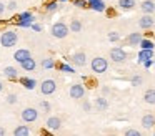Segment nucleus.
<instances>
[{"mask_svg": "<svg viewBox=\"0 0 155 136\" xmlns=\"http://www.w3.org/2000/svg\"><path fill=\"white\" fill-rule=\"evenodd\" d=\"M74 5L77 7V8H87L88 2L87 0H74Z\"/></svg>", "mask_w": 155, "mask_h": 136, "instance_id": "2f4dec72", "label": "nucleus"}, {"mask_svg": "<svg viewBox=\"0 0 155 136\" xmlns=\"http://www.w3.org/2000/svg\"><path fill=\"white\" fill-rule=\"evenodd\" d=\"M0 91H4V83L0 81Z\"/></svg>", "mask_w": 155, "mask_h": 136, "instance_id": "37998d69", "label": "nucleus"}, {"mask_svg": "<svg viewBox=\"0 0 155 136\" xmlns=\"http://www.w3.org/2000/svg\"><path fill=\"white\" fill-rule=\"evenodd\" d=\"M55 91H57V81H55V80L47 78V80H44V81L40 83V93L42 95L50 96V95H54Z\"/></svg>", "mask_w": 155, "mask_h": 136, "instance_id": "20e7f679", "label": "nucleus"}, {"mask_svg": "<svg viewBox=\"0 0 155 136\" xmlns=\"http://www.w3.org/2000/svg\"><path fill=\"white\" fill-rule=\"evenodd\" d=\"M28 56H32V55H30V52H28L27 48H18L17 52L14 53V60L17 63H22L24 60H27Z\"/></svg>", "mask_w": 155, "mask_h": 136, "instance_id": "f8f14e48", "label": "nucleus"}, {"mask_svg": "<svg viewBox=\"0 0 155 136\" xmlns=\"http://www.w3.org/2000/svg\"><path fill=\"white\" fill-rule=\"evenodd\" d=\"M143 101L148 103V105H155V90L150 88L143 93Z\"/></svg>", "mask_w": 155, "mask_h": 136, "instance_id": "6ab92c4d", "label": "nucleus"}, {"mask_svg": "<svg viewBox=\"0 0 155 136\" xmlns=\"http://www.w3.org/2000/svg\"><path fill=\"white\" fill-rule=\"evenodd\" d=\"M5 101H7L8 105H15V103L18 101V96L15 95V93H10V95H7V98H5Z\"/></svg>", "mask_w": 155, "mask_h": 136, "instance_id": "7c9ffc66", "label": "nucleus"}, {"mask_svg": "<svg viewBox=\"0 0 155 136\" xmlns=\"http://www.w3.org/2000/svg\"><path fill=\"white\" fill-rule=\"evenodd\" d=\"M18 42V35L15 30H5L2 35H0V45L5 46V48H12L15 46Z\"/></svg>", "mask_w": 155, "mask_h": 136, "instance_id": "f257e3e1", "label": "nucleus"}, {"mask_svg": "<svg viewBox=\"0 0 155 136\" xmlns=\"http://www.w3.org/2000/svg\"><path fill=\"white\" fill-rule=\"evenodd\" d=\"M40 65H42V68H44V70H52V68H55L57 63H55L54 58H44Z\"/></svg>", "mask_w": 155, "mask_h": 136, "instance_id": "bb28decb", "label": "nucleus"}, {"mask_svg": "<svg viewBox=\"0 0 155 136\" xmlns=\"http://www.w3.org/2000/svg\"><path fill=\"white\" fill-rule=\"evenodd\" d=\"M135 5H137L135 0H118V7L122 10H134Z\"/></svg>", "mask_w": 155, "mask_h": 136, "instance_id": "a211bd4d", "label": "nucleus"}, {"mask_svg": "<svg viewBox=\"0 0 155 136\" xmlns=\"http://www.w3.org/2000/svg\"><path fill=\"white\" fill-rule=\"evenodd\" d=\"M142 83H143V78H142L140 75H135V76H132V78H130V85L132 86H140Z\"/></svg>", "mask_w": 155, "mask_h": 136, "instance_id": "c756f323", "label": "nucleus"}, {"mask_svg": "<svg viewBox=\"0 0 155 136\" xmlns=\"http://www.w3.org/2000/svg\"><path fill=\"white\" fill-rule=\"evenodd\" d=\"M142 63H143V66H145V68H150V66L153 65V60H152V58H148V60H143Z\"/></svg>", "mask_w": 155, "mask_h": 136, "instance_id": "4c0bfd02", "label": "nucleus"}, {"mask_svg": "<svg viewBox=\"0 0 155 136\" xmlns=\"http://www.w3.org/2000/svg\"><path fill=\"white\" fill-rule=\"evenodd\" d=\"M142 38H143V36H142L138 32H132L130 35L127 36V45H130V46H138V43H140Z\"/></svg>", "mask_w": 155, "mask_h": 136, "instance_id": "2eb2a0df", "label": "nucleus"}, {"mask_svg": "<svg viewBox=\"0 0 155 136\" xmlns=\"http://www.w3.org/2000/svg\"><path fill=\"white\" fill-rule=\"evenodd\" d=\"M4 75H5V78L15 81V80H18V70L15 68V66H5V68H4Z\"/></svg>", "mask_w": 155, "mask_h": 136, "instance_id": "4468645a", "label": "nucleus"}, {"mask_svg": "<svg viewBox=\"0 0 155 136\" xmlns=\"http://www.w3.org/2000/svg\"><path fill=\"white\" fill-rule=\"evenodd\" d=\"M152 60H153V65H155V56H153V58H152Z\"/></svg>", "mask_w": 155, "mask_h": 136, "instance_id": "a18cd8bd", "label": "nucleus"}, {"mask_svg": "<svg viewBox=\"0 0 155 136\" xmlns=\"http://www.w3.org/2000/svg\"><path fill=\"white\" fill-rule=\"evenodd\" d=\"M68 30H70V32H74V33L82 32V22H80V20H77V18H74L70 22V25H68Z\"/></svg>", "mask_w": 155, "mask_h": 136, "instance_id": "a878e982", "label": "nucleus"}, {"mask_svg": "<svg viewBox=\"0 0 155 136\" xmlns=\"http://www.w3.org/2000/svg\"><path fill=\"white\" fill-rule=\"evenodd\" d=\"M90 66H92V71L94 73L102 75V73H105L108 70V62L104 58V56H95V58L92 60Z\"/></svg>", "mask_w": 155, "mask_h": 136, "instance_id": "7ed1b4c3", "label": "nucleus"}, {"mask_svg": "<svg viewBox=\"0 0 155 136\" xmlns=\"http://www.w3.org/2000/svg\"><path fill=\"white\" fill-rule=\"evenodd\" d=\"M14 134L15 136H27V134H30V129H28V126L20 125V126H17V128L14 129Z\"/></svg>", "mask_w": 155, "mask_h": 136, "instance_id": "393cba45", "label": "nucleus"}, {"mask_svg": "<svg viewBox=\"0 0 155 136\" xmlns=\"http://www.w3.org/2000/svg\"><path fill=\"white\" fill-rule=\"evenodd\" d=\"M40 108L44 109V111H50L52 106H50V103H48V101H42V103H40Z\"/></svg>", "mask_w": 155, "mask_h": 136, "instance_id": "c9c22d12", "label": "nucleus"}, {"mask_svg": "<svg viewBox=\"0 0 155 136\" xmlns=\"http://www.w3.org/2000/svg\"><path fill=\"white\" fill-rule=\"evenodd\" d=\"M142 133L138 131V129H134V128H130V129H127L125 131V136H140Z\"/></svg>", "mask_w": 155, "mask_h": 136, "instance_id": "f704fd0d", "label": "nucleus"}, {"mask_svg": "<svg viewBox=\"0 0 155 136\" xmlns=\"http://www.w3.org/2000/svg\"><path fill=\"white\" fill-rule=\"evenodd\" d=\"M22 22H34V15H32V12H22L20 15L17 17V25L18 23H22Z\"/></svg>", "mask_w": 155, "mask_h": 136, "instance_id": "5701e85b", "label": "nucleus"}, {"mask_svg": "<svg viewBox=\"0 0 155 136\" xmlns=\"http://www.w3.org/2000/svg\"><path fill=\"white\" fill-rule=\"evenodd\" d=\"M140 8L143 13H153L155 12V2L153 0H143L140 3Z\"/></svg>", "mask_w": 155, "mask_h": 136, "instance_id": "dca6fc26", "label": "nucleus"}, {"mask_svg": "<svg viewBox=\"0 0 155 136\" xmlns=\"http://www.w3.org/2000/svg\"><path fill=\"white\" fill-rule=\"evenodd\" d=\"M32 28H34L35 32H42V25H38V23H32Z\"/></svg>", "mask_w": 155, "mask_h": 136, "instance_id": "58836bf2", "label": "nucleus"}, {"mask_svg": "<svg viewBox=\"0 0 155 136\" xmlns=\"http://www.w3.org/2000/svg\"><path fill=\"white\" fill-rule=\"evenodd\" d=\"M142 126H143L145 129L155 128V115L153 113H147V115L142 116Z\"/></svg>", "mask_w": 155, "mask_h": 136, "instance_id": "9b49d317", "label": "nucleus"}, {"mask_svg": "<svg viewBox=\"0 0 155 136\" xmlns=\"http://www.w3.org/2000/svg\"><path fill=\"white\" fill-rule=\"evenodd\" d=\"M5 10H7V8H5V3H2V2H0V15H4V12H5Z\"/></svg>", "mask_w": 155, "mask_h": 136, "instance_id": "ea45409f", "label": "nucleus"}, {"mask_svg": "<svg viewBox=\"0 0 155 136\" xmlns=\"http://www.w3.org/2000/svg\"><path fill=\"white\" fill-rule=\"evenodd\" d=\"M148 58H153V50H145L142 48L140 53H138V62H143V60H148Z\"/></svg>", "mask_w": 155, "mask_h": 136, "instance_id": "b1692460", "label": "nucleus"}, {"mask_svg": "<svg viewBox=\"0 0 155 136\" xmlns=\"http://www.w3.org/2000/svg\"><path fill=\"white\" fill-rule=\"evenodd\" d=\"M84 111H87V113H90V111H92V105H90V101H84Z\"/></svg>", "mask_w": 155, "mask_h": 136, "instance_id": "e433bc0d", "label": "nucleus"}, {"mask_svg": "<svg viewBox=\"0 0 155 136\" xmlns=\"http://www.w3.org/2000/svg\"><path fill=\"white\" fill-rule=\"evenodd\" d=\"M58 0H48L47 3H45V12L47 13H54V12H57L58 10Z\"/></svg>", "mask_w": 155, "mask_h": 136, "instance_id": "aec40b11", "label": "nucleus"}, {"mask_svg": "<svg viewBox=\"0 0 155 136\" xmlns=\"http://www.w3.org/2000/svg\"><path fill=\"white\" fill-rule=\"evenodd\" d=\"M138 46H140V48H145V50H153L155 43L152 42V40H148V38H142L140 43H138Z\"/></svg>", "mask_w": 155, "mask_h": 136, "instance_id": "cd10ccee", "label": "nucleus"}, {"mask_svg": "<svg viewBox=\"0 0 155 136\" xmlns=\"http://www.w3.org/2000/svg\"><path fill=\"white\" fill-rule=\"evenodd\" d=\"M110 60L114 63H124L127 60V52L120 46H115V48L110 50Z\"/></svg>", "mask_w": 155, "mask_h": 136, "instance_id": "423d86ee", "label": "nucleus"}, {"mask_svg": "<svg viewBox=\"0 0 155 136\" xmlns=\"http://www.w3.org/2000/svg\"><path fill=\"white\" fill-rule=\"evenodd\" d=\"M18 81H20L27 90H34L35 85H37V81H35L34 78H27V76H24V78H18Z\"/></svg>", "mask_w": 155, "mask_h": 136, "instance_id": "4be33fe9", "label": "nucleus"}, {"mask_svg": "<svg viewBox=\"0 0 155 136\" xmlns=\"http://www.w3.org/2000/svg\"><path fill=\"white\" fill-rule=\"evenodd\" d=\"M20 66H22L24 71H35V68H37V62H35L32 56H28L27 60H24V62L20 63Z\"/></svg>", "mask_w": 155, "mask_h": 136, "instance_id": "ddd939ff", "label": "nucleus"}, {"mask_svg": "<svg viewBox=\"0 0 155 136\" xmlns=\"http://www.w3.org/2000/svg\"><path fill=\"white\" fill-rule=\"evenodd\" d=\"M88 2V7L95 12H105V3L104 0H87Z\"/></svg>", "mask_w": 155, "mask_h": 136, "instance_id": "f3484780", "label": "nucleus"}, {"mask_svg": "<svg viewBox=\"0 0 155 136\" xmlns=\"http://www.w3.org/2000/svg\"><path fill=\"white\" fill-rule=\"evenodd\" d=\"M68 95H70L72 100H80L85 96V88L82 83H74V85L70 86V90H68Z\"/></svg>", "mask_w": 155, "mask_h": 136, "instance_id": "0eeeda50", "label": "nucleus"}, {"mask_svg": "<svg viewBox=\"0 0 155 136\" xmlns=\"http://www.w3.org/2000/svg\"><path fill=\"white\" fill-rule=\"evenodd\" d=\"M5 134V129L4 128H0V136H4Z\"/></svg>", "mask_w": 155, "mask_h": 136, "instance_id": "79ce46f5", "label": "nucleus"}, {"mask_svg": "<svg viewBox=\"0 0 155 136\" xmlns=\"http://www.w3.org/2000/svg\"><path fill=\"white\" fill-rule=\"evenodd\" d=\"M55 66H57L60 71H64V73H75V70L72 68L70 65H65V63H57Z\"/></svg>", "mask_w": 155, "mask_h": 136, "instance_id": "c85d7f7f", "label": "nucleus"}, {"mask_svg": "<svg viewBox=\"0 0 155 136\" xmlns=\"http://www.w3.org/2000/svg\"><path fill=\"white\" fill-rule=\"evenodd\" d=\"M95 106H97V109H100V111H105V109L108 108L107 98H104V96H98V98H95Z\"/></svg>", "mask_w": 155, "mask_h": 136, "instance_id": "412c9836", "label": "nucleus"}, {"mask_svg": "<svg viewBox=\"0 0 155 136\" xmlns=\"http://www.w3.org/2000/svg\"><path fill=\"white\" fill-rule=\"evenodd\" d=\"M70 62L74 63L75 66H85L87 65V55L84 52H75L74 55L70 56Z\"/></svg>", "mask_w": 155, "mask_h": 136, "instance_id": "1a4fd4ad", "label": "nucleus"}, {"mask_svg": "<svg viewBox=\"0 0 155 136\" xmlns=\"http://www.w3.org/2000/svg\"><path fill=\"white\" fill-rule=\"evenodd\" d=\"M58 2H60V3H65V2H68V0H58Z\"/></svg>", "mask_w": 155, "mask_h": 136, "instance_id": "c03bdc74", "label": "nucleus"}, {"mask_svg": "<svg viewBox=\"0 0 155 136\" xmlns=\"http://www.w3.org/2000/svg\"><path fill=\"white\" fill-rule=\"evenodd\" d=\"M45 126H47L48 131H58L62 128V119L58 116H50L47 119V123H45Z\"/></svg>", "mask_w": 155, "mask_h": 136, "instance_id": "9d476101", "label": "nucleus"}, {"mask_svg": "<svg viewBox=\"0 0 155 136\" xmlns=\"http://www.w3.org/2000/svg\"><path fill=\"white\" fill-rule=\"evenodd\" d=\"M153 43H155V40H153Z\"/></svg>", "mask_w": 155, "mask_h": 136, "instance_id": "49530a36", "label": "nucleus"}, {"mask_svg": "<svg viewBox=\"0 0 155 136\" xmlns=\"http://www.w3.org/2000/svg\"><path fill=\"white\" fill-rule=\"evenodd\" d=\"M153 25H155V20L152 17V13H143V17L138 18V27L143 30H150Z\"/></svg>", "mask_w": 155, "mask_h": 136, "instance_id": "6e6552de", "label": "nucleus"}, {"mask_svg": "<svg viewBox=\"0 0 155 136\" xmlns=\"http://www.w3.org/2000/svg\"><path fill=\"white\" fill-rule=\"evenodd\" d=\"M17 7H18V3L15 2V0H10V2L5 5V8H7L8 12H15V10H17Z\"/></svg>", "mask_w": 155, "mask_h": 136, "instance_id": "473e14b6", "label": "nucleus"}, {"mask_svg": "<svg viewBox=\"0 0 155 136\" xmlns=\"http://www.w3.org/2000/svg\"><path fill=\"white\" fill-rule=\"evenodd\" d=\"M22 119H24L25 123H35L38 119V109L32 108V106H28V108H24L20 113Z\"/></svg>", "mask_w": 155, "mask_h": 136, "instance_id": "39448f33", "label": "nucleus"}, {"mask_svg": "<svg viewBox=\"0 0 155 136\" xmlns=\"http://www.w3.org/2000/svg\"><path fill=\"white\" fill-rule=\"evenodd\" d=\"M102 93H104V95H108V93H110V88H108V86H104V88H102Z\"/></svg>", "mask_w": 155, "mask_h": 136, "instance_id": "a19ab883", "label": "nucleus"}, {"mask_svg": "<svg viewBox=\"0 0 155 136\" xmlns=\"http://www.w3.org/2000/svg\"><path fill=\"white\" fill-rule=\"evenodd\" d=\"M108 40H110V42H118V40H120V33L118 32H108Z\"/></svg>", "mask_w": 155, "mask_h": 136, "instance_id": "72a5a7b5", "label": "nucleus"}, {"mask_svg": "<svg viewBox=\"0 0 155 136\" xmlns=\"http://www.w3.org/2000/svg\"><path fill=\"white\" fill-rule=\"evenodd\" d=\"M50 33L52 36H55V38H65V36L70 33V30H68V25H65V22H55L54 25L50 27Z\"/></svg>", "mask_w": 155, "mask_h": 136, "instance_id": "f03ea898", "label": "nucleus"}]
</instances>
